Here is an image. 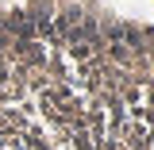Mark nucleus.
Wrapping results in <instances>:
<instances>
[{"mask_svg":"<svg viewBox=\"0 0 154 150\" xmlns=\"http://www.w3.org/2000/svg\"><path fill=\"white\" fill-rule=\"evenodd\" d=\"M0 150H154V27L104 0H0Z\"/></svg>","mask_w":154,"mask_h":150,"instance_id":"1","label":"nucleus"}]
</instances>
